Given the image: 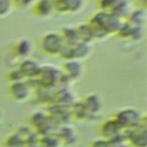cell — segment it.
<instances>
[{
    "label": "cell",
    "mask_w": 147,
    "mask_h": 147,
    "mask_svg": "<svg viewBox=\"0 0 147 147\" xmlns=\"http://www.w3.org/2000/svg\"><path fill=\"white\" fill-rule=\"evenodd\" d=\"M54 11L59 14H67V0H51Z\"/></svg>",
    "instance_id": "24"
},
{
    "label": "cell",
    "mask_w": 147,
    "mask_h": 147,
    "mask_svg": "<svg viewBox=\"0 0 147 147\" xmlns=\"http://www.w3.org/2000/svg\"><path fill=\"white\" fill-rule=\"evenodd\" d=\"M5 147H26V142L17 132H14L7 137Z\"/></svg>",
    "instance_id": "19"
},
{
    "label": "cell",
    "mask_w": 147,
    "mask_h": 147,
    "mask_svg": "<svg viewBox=\"0 0 147 147\" xmlns=\"http://www.w3.org/2000/svg\"><path fill=\"white\" fill-rule=\"evenodd\" d=\"M14 9L13 0H0V18L7 17Z\"/></svg>",
    "instance_id": "22"
},
{
    "label": "cell",
    "mask_w": 147,
    "mask_h": 147,
    "mask_svg": "<svg viewBox=\"0 0 147 147\" xmlns=\"http://www.w3.org/2000/svg\"><path fill=\"white\" fill-rule=\"evenodd\" d=\"M59 33H60L64 45H67V46H72L79 41L76 26H63Z\"/></svg>",
    "instance_id": "17"
},
{
    "label": "cell",
    "mask_w": 147,
    "mask_h": 147,
    "mask_svg": "<svg viewBox=\"0 0 147 147\" xmlns=\"http://www.w3.org/2000/svg\"><path fill=\"white\" fill-rule=\"evenodd\" d=\"M17 69L20 70V72L22 74L25 80H32L38 77L39 71H40V64L36 60L28 57L21 61Z\"/></svg>",
    "instance_id": "9"
},
{
    "label": "cell",
    "mask_w": 147,
    "mask_h": 147,
    "mask_svg": "<svg viewBox=\"0 0 147 147\" xmlns=\"http://www.w3.org/2000/svg\"><path fill=\"white\" fill-rule=\"evenodd\" d=\"M121 0H98V6L100 8V10L103 11H111L118 3Z\"/></svg>",
    "instance_id": "23"
},
{
    "label": "cell",
    "mask_w": 147,
    "mask_h": 147,
    "mask_svg": "<svg viewBox=\"0 0 147 147\" xmlns=\"http://www.w3.org/2000/svg\"><path fill=\"white\" fill-rule=\"evenodd\" d=\"M55 137L59 139L60 144H64L67 146H71L74 144H76V141H77V134H76L75 130L65 124H63L62 126L59 127Z\"/></svg>",
    "instance_id": "14"
},
{
    "label": "cell",
    "mask_w": 147,
    "mask_h": 147,
    "mask_svg": "<svg viewBox=\"0 0 147 147\" xmlns=\"http://www.w3.org/2000/svg\"><path fill=\"white\" fill-rule=\"evenodd\" d=\"M146 10L137 8L132 11L129 13L127 17L125 18L126 22H129L131 25L133 26H139V28H144L145 23H146Z\"/></svg>",
    "instance_id": "16"
},
{
    "label": "cell",
    "mask_w": 147,
    "mask_h": 147,
    "mask_svg": "<svg viewBox=\"0 0 147 147\" xmlns=\"http://www.w3.org/2000/svg\"><path fill=\"white\" fill-rule=\"evenodd\" d=\"M64 47V42L59 32H46L40 39V48L42 53L49 56H59Z\"/></svg>",
    "instance_id": "3"
},
{
    "label": "cell",
    "mask_w": 147,
    "mask_h": 147,
    "mask_svg": "<svg viewBox=\"0 0 147 147\" xmlns=\"http://www.w3.org/2000/svg\"><path fill=\"white\" fill-rule=\"evenodd\" d=\"M123 129L119 126V124L114 119V118H109L106 119L101 126H100V134L101 138L107 139V140H113L116 137L121 136L123 133Z\"/></svg>",
    "instance_id": "10"
},
{
    "label": "cell",
    "mask_w": 147,
    "mask_h": 147,
    "mask_svg": "<svg viewBox=\"0 0 147 147\" xmlns=\"http://www.w3.org/2000/svg\"><path fill=\"white\" fill-rule=\"evenodd\" d=\"M117 147H130V146L126 145V144H124V145H121V146H117Z\"/></svg>",
    "instance_id": "29"
},
{
    "label": "cell",
    "mask_w": 147,
    "mask_h": 147,
    "mask_svg": "<svg viewBox=\"0 0 147 147\" xmlns=\"http://www.w3.org/2000/svg\"><path fill=\"white\" fill-rule=\"evenodd\" d=\"M36 0H13V5L14 8H18V9H25L30 6H32Z\"/></svg>",
    "instance_id": "25"
},
{
    "label": "cell",
    "mask_w": 147,
    "mask_h": 147,
    "mask_svg": "<svg viewBox=\"0 0 147 147\" xmlns=\"http://www.w3.org/2000/svg\"><path fill=\"white\" fill-rule=\"evenodd\" d=\"M0 119H1V113H0Z\"/></svg>",
    "instance_id": "30"
},
{
    "label": "cell",
    "mask_w": 147,
    "mask_h": 147,
    "mask_svg": "<svg viewBox=\"0 0 147 147\" xmlns=\"http://www.w3.org/2000/svg\"><path fill=\"white\" fill-rule=\"evenodd\" d=\"M83 106L85 107L86 111L88 113V115L91 117L93 116H96L101 109H102V102H101V99L98 94L95 93H91L88 95H86L84 98V100L82 101Z\"/></svg>",
    "instance_id": "12"
},
{
    "label": "cell",
    "mask_w": 147,
    "mask_h": 147,
    "mask_svg": "<svg viewBox=\"0 0 147 147\" xmlns=\"http://www.w3.org/2000/svg\"><path fill=\"white\" fill-rule=\"evenodd\" d=\"M113 118L119 124L123 131H126V130L137 127L144 121L145 116L138 109L132 107H126V108L118 109Z\"/></svg>",
    "instance_id": "2"
},
{
    "label": "cell",
    "mask_w": 147,
    "mask_h": 147,
    "mask_svg": "<svg viewBox=\"0 0 147 147\" xmlns=\"http://www.w3.org/2000/svg\"><path fill=\"white\" fill-rule=\"evenodd\" d=\"M8 79L10 83H14V82H20V80H25L22 76V74L20 72V70L16 68V69H13L9 74H8Z\"/></svg>",
    "instance_id": "27"
},
{
    "label": "cell",
    "mask_w": 147,
    "mask_h": 147,
    "mask_svg": "<svg viewBox=\"0 0 147 147\" xmlns=\"http://www.w3.org/2000/svg\"><path fill=\"white\" fill-rule=\"evenodd\" d=\"M111 14H114L115 16L122 18V20H125L130 13V6H129V2L126 0H121L119 3L110 11Z\"/></svg>",
    "instance_id": "18"
},
{
    "label": "cell",
    "mask_w": 147,
    "mask_h": 147,
    "mask_svg": "<svg viewBox=\"0 0 147 147\" xmlns=\"http://www.w3.org/2000/svg\"><path fill=\"white\" fill-rule=\"evenodd\" d=\"M38 147H59L60 141L56 137L47 134V136H41V138L38 140Z\"/></svg>",
    "instance_id": "20"
},
{
    "label": "cell",
    "mask_w": 147,
    "mask_h": 147,
    "mask_svg": "<svg viewBox=\"0 0 147 147\" xmlns=\"http://www.w3.org/2000/svg\"><path fill=\"white\" fill-rule=\"evenodd\" d=\"M32 11L36 17L44 20L48 18L54 13V9L51 0H36L32 5Z\"/></svg>",
    "instance_id": "13"
},
{
    "label": "cell",
    "mask_w": 147,
    "mask_h": 147,
    "mask_svg": "<svg viewBox=\"0 0 147 147\" xmlns=\"http://www.w3.org/2000/svg\"><path fill=\"white\" fill-rule=\"evenodd\" d=\"M9 95L15 102H25L31 96L30 84L26 80H20L10 83L9 85Z\"/></svg>",
    "instance_id": "7"
},
{
    "label": "cell",
    "mask_w": 147,
    "mask_h": 147,
    "mask_svg": "<svg viewBox=\"0 0 147 147\" xmlns=\"http://www.w3.org/2000/svg\"><path fill=\"white\" fill-rule=\"evenodd\" d=\"M76 30H77V34H78L79 41L85 42V44H88V45H91L92 41H94L93 29L91 28V25L88 23L78 24L76 26Z\"/></svg>",
    "instance_id": "15"
},
{
    "label": "cell",
    "mask_w": 147,
    "mask_h": 147,
    "mask_svg": "<svg viewBox=\"0 0 147 147\" xmlns=\"http://www.w3.org/2000/svg\"><path fill=\"white\" fill-rule=\"evenodd\" d=\"M32 49H33L32 41L28 38H22L15 42V45L13 47V53L17 59L24 60V59L30 57Z\"/></svg>",
    "instance_id": "11"
},
{
    "label": "cell",
    "mask_w": 147,
    "mask_h": 147,
    "mask_svg": "<svg viewBox=\"0 0 147 147\" xmlns=\"http://www.w3.org/2000/svg\"><path fill=\"white\" fill-rule=\"evenodd\" d=\"M124 20L109 11L99 10L87 22L93 29L94 40H103L110 34H116Z\"/></svg>",
    "instance_id": "1"
},
{
    "label": "cell",
    "mask_w": 147,
    "mask_h": 147,
    "mask_svg": "<svg viewBox=\"0 0 147 147\" xmlns=\"http://www.w3.org/2000/svg\"><path fill=\"white\" fill-rule=\"evenodd\" d=\"M124 138L126 145H129L130 147H147L146 117L137 127L124 131Z\"/></svg>",
    "instance_id": "5"
},
{
    "label": "cell",
    "mask_w": 147,
    "mask_h": 147,
    "mask_svg": "<svg viewBox=\"0 0 147 147\" xmlns=\"http://www.w3.org/2000/svg\"><path fill=\"white\" fill-rule=\"evenodd\" d=\"M0 147H5V146H0Z\"/></svg>",
    "instance_id": "31"
},
{
    "label": "cell",
    "mask_w": 147,
    "mask_h": 147,
    "mask_svg": "<svg viewBox=\"0 0 147 147\" xmlns=\"http://www.w3.org/2000/svg\"><path fill=\"white\" fill-rule=\"evenodd\" d=\"M85 5V0H67V14L79 13Z\"/></svg>",
    "instance_id": "21"
},
{
    "label": "cell",
    "mask_w": 147,
    "mask_h": 147,
    "mask_svg": "<svg viewBox=\"0 0 147 147\" xmlns=\"http://www.w3.org/2000/svg\"><path fill=\"white\" fill-rule=\"evenodd\" d=\"M88 147H114L113 144L107 140V139H103V138H99V139H95L94 141H92Z\"/></svg>",
    "instance_id": "26"
},
{
    "label": "cell",
    "mask_w": 147,
    "mask_h": 147,
    "mask_svg": "<svg viewBox=\"0 0 147 147\" xmlns=\"http://www.w3.org/2000/svg\"><path fill=\"white\" fill-rule=\"evenodd\" d=\"M36 79L44 88H51L54 87L57 83H60L61 71L51 64L40 65V71Z\"/></svg>",
    "instance_id": "6"
},
{
    "label": "cell",
    "mask_w": 147,
    "mask_h": 147,
    "mask_svg": "<svg viewBox=\"0 0 147 147\" xmlns=\"http://www.w3.org/2000/svg\"><path fill=\"white\" fill-rule=\"evenodd\" d=\"M139 5H138V7L140 8V9H144V10H146V7H147V1L146 0H139Z\"/></svg>",
    "instance_id": "28"
},
{
    "label": "cell",
    "mask_w": 147,
    "mask_h": 147,
    "mask_svg": "<svg viewBox=\"0 0 147 147\" xmlns=\"http://www.w3.org/2000/svg\"><path fill=\"white\" fill-rule=\"evenodd\" d=\"M60 71H61V75L65 79H68L70 82H76V80L80 79V77L83 76L84 67L80 61L67 60V61H64Z\"/></svg>",
    "instance_id": "8"
},
{
    "label": "cell",
    "mask_w": 147,
    "mask_h": 147,
    "mask_svg": "<svg viewBox=\"0 0 147 147\" xmlns=\"http://www.w3.org/2000/svg\"><path fill=\"white\" fill-rule=\"evenodd\" d=\"M91 45L78 41L77 44L72 45V46H67L64 45L61 54L59 55L61 59H63L64 61L67 60H76V61H84L86 60L90 54H91Z\"/></svg>",
    "instance_id": "4"
}]
</instances>
